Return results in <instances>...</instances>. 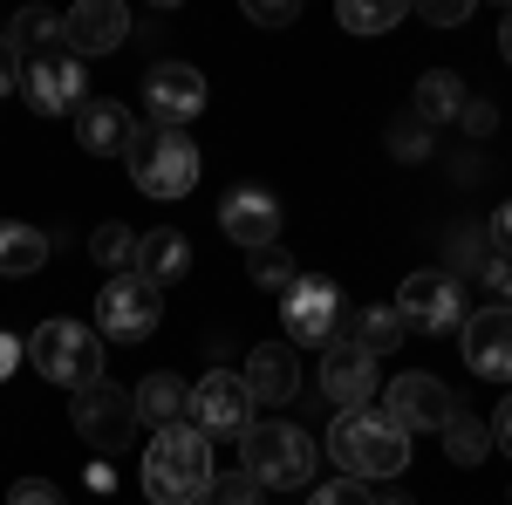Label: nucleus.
<instances>
[{"label": "nucleus", "instance_id": "nucleus-1", "mask_svg": "<svg viewBox=\"0 0 512 505\" xmlns=\"http://www.w3.org/2000/svg\"><path fill=\"white\" fill-rule=\"evenodd\" d=\"M212 485V444L192 424L151 430L144 444V499L151 505H198Z\"/></svg>", "mask_w": 512, "mask_h": 505}, {"label": "nucleus", "instance_id": "nucleus-2", "mask_svg": "<svg viewBox=\"0 0 512 505\" xmlns=\"http://www.w3.org/2000/svg\"><path fill=\"white\" fill-rule=\"evenodd\" d=\"M328 458L342 465V478H396V471L410 465V430H396L376 403L369 410H349V417H335L328 430Z\"/></svg>", "mask_w": 512, "mask_h": 505}, {"label": "nucleus", "instance_id": "nucleus-3", "mask_svg": "<svg viewBox=\"0 0 512 505\" xmlns=\"http://www.w3.org/2000/svg\"><path fill=\"white\" fill-rule=\"evenodd\" d=\"M239 458H246V478L260 492H301L315 478V437L287 417H253V430L239 437Z\"/></svg>", "mask_w": 512, "mask_h": 505}, {"label": "nucleus", "instance_id": "nucleus-4", "mask_svg": "<svg viewBox=\"0 0 512 505\" xmlns=\"http://www.w3.org/2000/svg\"><path fill=\"white\" fill-rule=\"evenodd\" d=\"M28 362L41 369V383H62L76 396V389L103 383V335L82 321H41L28 342Z\"/></svg>", "mask_w": 512, "mask_h": 505}, {"label": "nucleus", "instance_id": "nucleus-5", "mask_svg": "<svg viewBox=\"0 0 512 505\" xmlns=\"http://www.w3.org/2000/svg\"><path fill=\"white\" fill-rule=\"evenodd\" d=\"M130 178H137V192L144 198H185L198 185V144L185 130H137V144H130Z\"/></svg>", "mask_w": 512, "mask_h": 505}, {"label": "nucleus", "instance_id": "nucleus-6", "mask_svg": "<svg viewBox=\"0 0 512 505\" xmlns=\"http://www.w3.org/2000/svg\"><path fill=\"white\" fill-rule=\"evenodd\" d=\"M185 417H192V430L212 444V437H246L260 410H253V396H246V376H233V369L219 362L212 376L192 383V410H185Z\"/></svg>", "mask_w": 512, "mask_h": 505}, {"label": "nucleus", "instance_id": "nucleus-7", "mask_svg": "<svg viewBox=\"0 0 512 505\" xmlns=\"http://www.w3.org/2000/svg\"><path fill=\"white\" fill-rule=\"evenodd\" d=\"M396 314H403V328L458 335V328H465V287H458V273H444V267L410 273L403 294H396Z\"/></svg>", "mask_w": 512, "mask_h": 505}, {"label": "nucleus", "instance_id": "nucleus-8", "mask_svg": "<svg viewBox=\"0 0 512 505\" xmlns=\"http://www.w3.org/2000/svg\"><path fill=\"white\" fill-rule=\"evenodd\" d=\"M280 321H287L294 349L342 342V294H335V280H294V294L280 301Z\"/></svg>", "mask_w": 512, "mask_h": 505}, {"label": "nucleus", "instance_id": "nucleus-9", "mask_svg": "<svg viewBox=\"0 0 512 505\" xmlns=\"http://www.w3.org/2000/svg\"><path fill=\"white\" fill-rule=\"evenodd\" d=\"M69 424H76V437H89L96 451L117 458V444L137 430V403H130L117 383H89V389L69 396Z\"/></svg>", "mask_w": 512, "mask_h": 505}, {"label": "nucleus", "instance_id": "nucleus-10", "mask_svg": "<svg viewBox=\"0 0 512 505\" xmlns=\"http://www.w3.org/2000/svg\"><path fill=\"white\" fill-rule=\"evenodd\" d=\"M144 110H151L158 130H185L205 110V76L192 62H151L144 69Z\"/></svg>", "mask_w": 512, "mask_h": 505}, {"label": "nucleus", "instance_id": "nucleus-11", "mask_svg": "<svg viewBox=\"0 0 512 505\" xmlns=\"http://www.w3.org/2000/svg\"><path fill=\"white\" fill-rule=\"evenodd\" d=\"M21 89H28V103L48 110V117H76L82 103H89V62H76L69 48L35 55V62H28V76H21Z\"/></svg>", "mask_w": 512, "mask_h": 505}, {"label": "nucleus", "instance_id": "nucleus-12", "mask_svg": "<svg viewBox=\"0 0 512 505\" xmlns=\"http://www.w3.org/2000/svg\"><path fill=\"white\" fill-rule=\"evenodd\" d=\"M96 328H103L110 342H144V335L158 328V287H144L137 273L103 280V294H96Z\"/></svg>", "mask_w": 512, "mask_h": 505}, {"label": "nucleus", "instance_id": "nucleus-13", "mask_svg": "<svg viewBox=\"0 0 512 505\" xmlns=\"http://www.w3.org/2000/svg\"><path fill=\"white\" fill-rule=\"evenodd\" d=\"M451 410H458L451 383H437L424 369H410V376H396V383L383 389V417H390L396 430H444Z\"/></svg>", "mask_w": 512, "mask_h": 505}, {"label": "nucleus", "instance_id": "nucleus-14", "mask_svg": "<svg viewBox=\"0 0 512 505\" xmlns=\"http://www.w3.org/2000/svg\"><path fill=\"white\" fill-rule=\"evenodd\" d=\"M376 389H383L376 355H362L355 342H328V349H321V396H328L342 417H349V410H369Z\"/></svg>", "mask_w": 512, "mask_h": 505}, {"label": "nucleus", "instance_id": "nucleus-15", "mask_svg": "<svg viewBox=\"0 0 512 505\" xmlns=\"http://www.w3.org/2000/svg\"><path fill=\"white\" fill-rule=\"evenodd\" d=\"M219 233L233 239V246H246V253L274 246V233H280V198L260 192V185H233V192H226V205H219Z\"/></svg>", "mask_w": 512, "mask_h": 505}, {"label": "nucleus", "instance_id": "nucleus-16", "mask_svg": "<svg viewBox=\"0 0 512 505\" xmlns=\"http://www.w3.org/2000/svg\"><path fill=\"white\" fill-rule=\"evenodd\" d=\"M123 35H130L123 0H82V7H69V14H62V41H69V55H76V62L123 48Z\"/></svg>", "mask_w": 512, "mask_h": 505}, {"label": "nucleus", "instance_id": "nucleus-17", "mask_svg": "<svg viewBox=\"0 0 512 505\" xmlns=\"http://www.w3.org/2000/svg\"><path fill=\"white\" fill-rule=\"evenodd\" d=\"M465 362L472 376H492V383H512V308H485L465 314Z\"/></svg>", "mask_w": 512, "mask_h": 505}, {"label": "nucleus", "instance_id": "nucleus-18", "mask_svg": "<svg viewBox=\"0 0 512 505\" xmlns=\"http://www.w3.org/2000/svg\"><path fill=\"white\" fill-rule=\"evenodd\" d=\"M246 396H253V410H274L287 403L294 389H301V362H294V342H260V349L246 355Z\"/></svg>", "mask_w": 512, "mask_h": 505}, {"label": "nucleus", "instance_id": "nucleus-19", "mask_svg": "<svg viewBox=\"0 0 512 505\" xmlns=\"http://www.w3.org/2000/svg\"><path fill=\"white\" fill-rule=\"evenodd\" d=\"M76 144L89 157H130L137 144V117L123 103H82L76 110Z\"/></svg>", "mask_w": 512, "mask_h": 505}, {"label": "nucleus", "instance_id": "nucleus-20", "mask_svg": "<svg viewBox=\"0 0 512 505\" xmlns=\"http://www.w3.org/2000/svg\"><path fill=\"white\" fill-rule=\"evenodd\" d=\"M137 280L144 287H171V280H185L192 273V239L185 233H171V226H158V233H144L137 239Z\"/></svg>", "mask_w": 512, "mask_h": 505}, {"label": "nucleus", "instance_id": "nucleus-21", "mask_svg": "<svg viewBox=\"0 0 512 505\" xmlns=\"http://www.w3.org/2000/svg\"><path fill=\"white\" fill-rule=\"evenodd\" d=\"M130 403H137V424H144V430H171V424H185V410H192V383L171 376V369H158V376L137 383Z\"/></svg>", "mask_w": 512, "mask_h": 505}, {"label": "nucleus", "instance_id": "nucleus-22", "mask_svg": "<svg viewBox=\"0 0 512 505\" xmlns=\"http://www.w3.org/2000/svg\"><path fill=\"white\" fill-rule=\"evenodd\" d=\"M48 267V233L21 226V219H0V280H28Z\"/></svg>", "mask_w": 512, "mask_h": 505}, {"label": "nucleus", "instance_id": "nucleus-23", "mask_svg": "<svg viewBox=\"0 0 512 505\" xmlns=\"http://www.w3.org/2000/svg\"><path fill=\"white\" fill-rule=\"evenodd\" d=\"M458 110H465V82L451 76V69H431V76L417 82V110H410V117L424 123V130H437V123H458Z\"/></svg>", "mask_w": 512, "mask_h": 505}, {"label": "nucleus", "instance_id": "nucleus-24", "mask_svg": "<svg viewBox=\"0 0 512 505\" xmlns=\"http://www.w3.org/2000/svg\"><path fill=\"white\" fill-rule=\"evenodd\" d=\"M7 48L28 55V62H35V55H55V48H69V41H62V14H48V7H21L14 28H7Z\"/></svg>", "mask_w": 512, "mask_h": 505}, {"label": "nucleus", "instance_id": "nucleus-25", "mask_svg": "<svg viewBox=\"0 0 512 505\" xmlns=\"http://www.w3.org/2000/svg\"><path fill=\"white\" fill-rule=\"evenodd\" d=\"M342 342H355L362 355H376V362H383V355L403 342V314H396V308H362L349 321V335H342Z\"/></svg>", "mask_w": 512, "mask_h": 505}, {"label": "nucleus", "instance_id": "nucleus-26", "mask_svg": "<svg viewBox=\"0 0 512 505\" xmlns=\"http://www.w3.org/2000/svg\"><path fill=\"white\" fill-rule=\"evenodd\" d=\"M485 451H492V424H478L472 410H451V424H444V458H451V465H485Z\"/></svg>", "mask_w": 512, "mask_h": 505}, {"label": "nucleus", "instance_id": "nucleus-27", "mask_svg": "<svg viewBox=\"0 0 512 505\" xmlns=\"http://www.w3.org/2000/svg\"><path fill=\"white\" fill-rule=\"evenodd\" d=\"M89 260L110 273V280H117V273H130V267H137V233H130V226H117V219H103V226L89 233Z\"/></svg>", "mask_w": 512, "mask_h": 505}, {"label": "nucleus", "instance_id": "nucleus-28", "mask_svg": "<svg viewBox=\"0 0 512 505\" xmlns=\"http://www.w3.org/2000/svg\"><path fill=\"white\" fill-rule=\"evenodd\" d=\"M246 273H253V287L260 294H294V280H301V267H294V253H280V246H260V253H246Z\"/></svg>", "mask_w": 512, "mask_h": 505}, {"label": "nucleus", "instance_id": "nucleus-29", "mask_svg": "<svg viewBox=\"0 0 512 505\" xmlns=\"http://www.w3.org/2000/svg\"><path fill=\"white\" fill-rule=\"evenodd\" d=\"M403 14H410L403 0H342V7H335V21H342L349 35H383V28H396Z\"/></svg>", "mask_w": 512, "mask_h": 505}, {"label": "nucleus", "instance_id": "nucleus-30", "mask_svg": "<svg viewBox=\"0 0 512 505\" xmlns=\"http://www.w3.org/2000/svg\"><path fill=\"white\" fill-rule=\"evenodd\" d=\"M198 505H267V492L246 478V471H219L212 485H205V499Z\"/></svg>", "mask_w": 512, "mask_h": 505}, {"label": "nucleus", "instance_id": "nucleus-31", "mask_svg": "<svg viewBox=\"0 0 512 505\" xmlns=\"http://www.w3.org/2000/svg\"><path fill=\"white\" fill-rule=\"evenodd\" d=\"M308 505H376V492H369L362 478H328V485L308 492Z\"/></svg>", "mask_w": 512, "mask_h": 505}, {"label": "nucleus", "instance_id": "nucleus-32", "mask_svg": "<svg viewBox=\"0 0 512 505\" xmlns=\"http://www.w3.org/2000/svg\"><path fill=\"white\" fill-rule=\"evenodd\" d=\"M478 280H485L492 308H512V260L506 253H485V260H478Z\"/></svg>", "mask_w": 512, "mask_h": 505}, {"label": "nucleus", "instance_id": "nucleus-33", "mask_svg": "<svg viewBox=\"0 0 512 505\" xmlns=\"http://www.w3.org/2000/svg\"><path fill=\"white\" fill-rule=\"evenodd\" d=\"M390 144H396V157H403V164H417V157L431 151V130H424L417 117H403V123H396V137H390Z\"/></svg>", "mask_w": 512, "mask_h": 505}, {"label": "nucleus", "instance_id": "nucleus-34", "mask_svg": "<svg viewBox=\"0 0 512 505\" xmlns=\"http://www.w3.org/2000/svg\"><path fill=\"white\" fill-rule=\"evenodd\" d=\"M458 123H465L472 137H492V130H499V103H485V96H465V110H458Z\"/></svg>", "mask_w": 512, "mask_h": 505}, {"label": "nucleus", "instance_id": "nucleus-35", "mask_svg": "<svg viewBox=\"0 0 512 505\" xmlns=\"http://www.w3.org/2000/svg\"><path fill=\"white\" fill-rule=\"evenodd\" d=\"M417 14H424L431 28H458V21H472V0H424Z\"/></svg>", "mask_w": 512, "mask_h": 505}, {"label": "nucleus", "instance_id": "nucleus-36", "mask_svg": "<svg viewBox=\"0 0 512 505\" xmlns=\"http://www.w3.org/2000/svg\"><path fill=\"white\" fill-rule=\"evenodd\" d=\"M301 7L294 0H246V21H260V28H287Z\"/></svg>", "mask_w": 512, "mask_h": 505}, {"label": "nucleus", "instance_id": "nucleus-37", "mask_svg": "<svg viewBox=\"0 0 512 505\" xmlns=\"http://www.w3.org/2000/svg\"><path fill=\"white\" fill-rule=\"evenodd\" d=\"M7 505H69V499H62V492H55L48 478H21V485L7 492Z\"/></svg>", "mask_w": 512, "mask_h": 505}, {"label": "nucleus", "instance_id": "nucleus-38", "mask_svg": "<svg viewBox=\"0 0 512 505\" xmlns=\"http://www.w3.org/2000/svg\"><path fill=\"white\" fill-rule=\"evenodd\" d=\"M21 89V55L7 48V35H0V96H14Z\"/></svg>", "mask_w": 512, "mask_h": 505}, {"label": "nucleus", "instance_id": "nucleus-39", "mask_svg": "<svg viewBox=\"0 0 512 505\" xmlns=\"http://www.w3.org/2000/svg\"><path fill=\"white\" fill-rule=\"evenodd\" d=\"M492 253H506V260H512V198L492 212Z\"/></svg>", "mask_w": 512, "mask_h": 505}, {"label": "nucleus", "instance_id": "nucleus-40", "mask_svg": "<svg viewBox=\"0 0 512 505\" xmlns=\"http://www.w3.org/2000/svg\"><path fill=\"white\" fill-rule=\"evenodd\" d=\"M492 444H499V451L512 458V396L499 403V417H492Z\"/></svg>", "mask_w": 512, "mask_h": 505}, {"label": "nucleus", "instance_id": "nucleus-41", "mask_svg": "<svg viewBox=\"0 0 512 505\" xmlns=\"http://www.w3.org/2000/svg\"><path fill=\"white\" fill-rule=\"evenodd\" d=\"M21 342H14V335H0V383H7V376H14V369H21Z\"/></svg>", "mask_w": 512, "mask_h": 505}, {"label": "nucleus", "instance_id": "nucleus-42", "mask_svg": "<svg viewBox=\"0 0 512 505\" xmlns=\"http://www.w3.org/2000/svg\"><path fill=\"white\" fill-rule=\"evenodd\" d=\"M499 55L512 62V7H506V21H499Z\"/></svg>", "mask_w": 512, "mask_h": 505}, {"label": "nucleus", "instance_id": "nucleus-43", "mask_svg": "<svg viewBox=\"0 0 512 505\" xmlns=\"http://www.w3.org/2000/svg\"><path fill=\"white\" fill-rule=\"evenodd\" d=\"M376 505H410V499H403V492H390V499H376Z\"/></svg>", "mask_w": 512, "mask_h": 505}]
</instances>
